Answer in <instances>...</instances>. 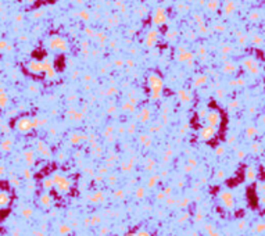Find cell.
I'll return each instance as SVG.
<instances>
[{"label":"cell","mask_w":265,"mask_h":236,"mask_svg":"<svg viewBox=\"0 0 265 236\" xmlns=\"http://www.w3.org/2000/svg\"><path fill=\"white\" fill-rule=\"evenodd\" d=\"M29 128H31V125H29V121H26V119H22V121L18 122V129L20 130H28Z\"/></svg>","instance_id":"1"},{"label":"cell","mask_w":265,"mask_h":236,"mask_svg":"<svg viewBox=\"0 0 265 236\" xmlns=\"http://www.w3.org/2000/svg\"><path fill=\"white\" fill-rule=\"evenodd\" d=\"M7 201H9V197H7V194H6V193H2V194H0V205L7 204Z\"/></svg>","instance_id":"2"}]
</instances>
